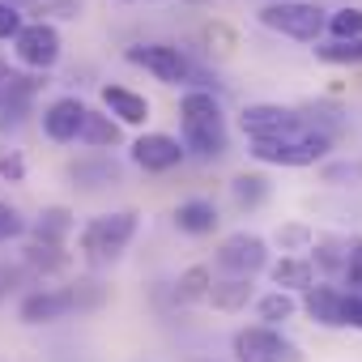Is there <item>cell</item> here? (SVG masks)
I'll return each instance as SVG.
<instances>
[{"label": "cell", "mask_w": 362, "mask_h": 362, "mask_svg": "<svg viewBox=\"0 0 362 362\" xmlns=\"http://www.w3.org/2000/svg\"><path fill=\"white\" fill-rule=\"evenodd\" d=\"M179 128H184V153L192 158H222L230 149V132H226V115L222 103L214 98V90H188L179 98Z\"/></svg>", "instance_id": "cell-1"}, {"label": "cell", "mask_w": 362, "mask_h": 362, "mask_svg": "<svg viewBox=\"0 0 362 362\" xmlns=\"http://www.w3.org/2000/svg\"><path fill=\"white\" fill-rule=\"evenodd\" d=\"M136 235V214L132 209H115V214H98L81 226V256L90 264H115L128 243Z\"/></svg>", "instance_id": "cell-2"}, {"label": "cell", "mask_w": 362, "mask_h": 362, "mask_svg": "<svg viewBox=\"0 0 362 362\" xmlns=\"http://www.w3.org/2000/svg\"><path fill=\"white\" fill-rule=\"evenodd\" d=\"M328 22V9L311 5V0H273V5L260 9V26L294 39V43H320Z\"/></svg>", "instance_id": "cell-3"}, {"label": "cell", "mask_w": 362, "mask_h": 362, "mask_svg": "<svg viewBox=\"0 0 362 362\" xmlns=\"http://www.w3.org/2000/svg\"><path fill=\"white\" fill-rule=\"evenodd\" d=\"M332 141H324L320 132H303V136H286V141H247V153L264 166H315L320 158H328Z\"/></svg>", "instance_id": "cell-4"}, {"label": "cell", "mask_w": 362, "mask_h": 362, "mask_svg": "<svg viewBox=\"0 0 362 362\" xmlns=\"http://www.w3.org/2000/svg\"><path fill=\"white\" fill-rule=\"evenodd\" d=\"M124 60L136 64V69H145L162 86H188V81H197V64L179 47H170V43H136V47L124 52Z\"/></svg>", "instance_id": "cell-5"}, {"label": "cell", "mask_w": 362, "mask_h": 362, "mask_svg": "<svg viewBox=\"0 0 362 362\" xmlns=\"http://www.w3.org/2000/svg\"><path fill=\"white\" fill-rule=\"evenodd\" d=\"M230 349H235L239 362H307L303 349L281 328H264V324L239 328L235 341H230Z\"/></svg>", "instance_id": "cell-6"}, {"label": "cell", "mask_w": 362, "mask_h": 362, "mask_svg": "<svg viewBox=\"0 0 362 362\" xmlns=\"http://www.w3.org/2000/svg\"><path fill=\"white\" fill-rule=\"evenodd\" d=\"M239 124H243L247 141H286V136L307 132L303 115L294 107H281V103H252V107H243Z\"/></svg>", "instance_id": "cell-7"}, {"label": "cell", "mask_w": 362, "mask_h": 362, "mask_svg": "<svg viewBox=\"0 0 362 362\" xmlns=\"http://www.w3.org/2000/svg\"><path fill=\"white\" fill-rule=\"evenodd\" d=\"M60 52H64V43H60V30H56L52 22H26V26L18 30V39H13L18 64H26V69H35V73H47V69L60 60Z\"/></svg>", "instance_id": "cell-8"}, {"label": "cell", "mask_w": 362, "mask_h": 362, "mask_svg": "<svg viewBox=\"0 0 362 362\" xmlns=\"http://www.w3.org/2000/svg\"><path fill=\"white\" fill-rule=\"evenodd\" d=\"M218 269H226L230 277H256L260 269H269V243L252 230H235L222 239L218 247Z\"/></svg>", "instance_id": "cell-9"}, {"label": "cell", "mask_w": 362, "mask_h": 362, "mask_svg": "<svg viewBox=\"0 0 362 362\" xmlns=\"http://www.w3.org/2000/svg\"><path fill=\"white\" fill-rule=\"evenodd\" d=\"M184 145H179V136L170 132H141L132 141V162L149 175H162V170H175L179 162H184Z\"/></svg>", "instance_id": "cell-10"}, {"label": "cell", "mask_w": 362, "mask_h": 362, "mask_svg": "<svg viewBox=\"0 0 362 362\" xmlns=\"http://www.w3.org/2000/svg\"><path fill=\"white\" fill-rule=\"evenodd\" d=\"M86 111H90V107H86L77 94H64V98H56V103L43 107V132H47L52 141L69 145V141L81 136V119H86Z\"/></svg>", "instance_id": "cell-11"}, {"label": "cell", "mask_w": 362, "mask_h": 362, "mask_svg": "<svg viewBox=\"0 0 362 362\" xmlns=\"http://www.w3.org/2000/svg\"><path fill=\"white\" fill-rule=\"evenodd\" d=\"M18 315H22V324H56V320L73 315V298H69V290H47V286H39V290H30V294L18 303Z\"/></svg>", "instance_id": "cell-12"}, {"label": "cell", "mask_w": 362, "mask_h": 362, "mask_svg": "<svg viewBox=\"0 0 362 362\" xmlns=\"http://www.w3.org/2000/svg\"><path fill=\"white\" fill-rule=\"evenodd\" d=\"M303 311L320 328H345V290H337V286H311V290H303Z\"/></svg>", "instance_id": "cell-13"}, {"label": "cell", "mask_w": 362, "mask_h": 362, "mask_svg": "<svg viewBox=\"0 0 362 362\" xmlns=\"http://www.w3.org/2000/svg\"><path fill=\"white\" fill-rule=\"evenodd\" d=\"M103 107L115 115V124H132L141 128L149 119V98L128 90V86H103Z\"/></svg>", "instance_id": "cell-14"}, {"label": "cell", "mask_w": 362, "mask_h": 362, "mask_svg": "<svg viewBox=\"0 0 362 362\" xmlns=\"http://www.w3.org/2000/svg\"><path fill=\"white\" fill-rule=\"evenodd\" d=\"M298 115H303V124H307L311 132H320V136L332 141V145L349 132V119H345V111H341L337 103H303Z\"/></svg>", "instance_id": "cell-15"}, {"label": "cell", "mask_w": 362, "mask_h": 362, "mask_svg": "<svg viewBox=\"0 0 362 362\" xmlns=\"http://www.w3.org/2000/svg\"><path fill=\"white\" fill-rule=\"evenodd\" d=\"M175 226L184 230V235H192V239L214 235V230H218V205H214V201H205V197L179 201V209H175Z\"/></svg>", "instance_id": "cell-16"}, {"label": "cell", "mask_w": 362, "mask_h": 362, "mask_svg": "<svg viewBox=\"0 0 362 362\" xmlns=\"http://www.w3.org/2000/svg\"><path fill=\"white\" fill-rule=\"evenodd\" d=\"M73 209H64V205H47L35 222H30V239L35 243H52V247H64V239L73 235Z\"/></svg>", "instance_id": "cell-17"}, {"label": "cell", "mask_w": 362, "mask_h": 362, "mask_svg": "<svg viewBox=\"0 0 362 362\" xmlns=\"http://www.w3.org/2000/svg\"><path fill=\"white\" fill-rule=\"evenodd\" d=\"M73 264V256L64 252V247H52V243H26V252H22V269L30 273V277H52V273H64Z\"/></svg>", "instance_id": "cell-18"}, {"label": "cell", "mask_w": 362, "mask_h": 362, "mask_svg": "<svg viewBox=\"0 0 362 362\" xmlns=\"http://www.w3.org/2000/svg\"><path fill=\"white\" fill-rule=\"evenodd\" d=\"M269 277L277 290H311L315 286V264L307 256H281L277 264H269Z\"/></svg>", "instance_id": "cell-19"}, {"label": "cell", "mask_w": 362, "mask_h": 362, "mask_svg": "<svg viewBox=\"0 0 362 362\" xmlns=\"http://www.w3.org/2000/svg\"><path fill=\"white\" fill-rule=\"evenodd\" d=\"M269 192H273V184H269V175H260V170H239L230 179V201L239 209H260L269 201Z\"/></svg>", "instance_id": "cell-20"}, {"label": "cell", "mask_w": 362, "mask_h": 362, "mask_svg": "<svg viewBox=\"0 0 362 362\" xmlns=\"http://www.w3.org/2000/svg\"><path fill=\"white\" fill-rule=\"evenodd\" d=\"M69 175H73V184H77V188H86V192H94V188L115 184V179H119V170H115V162H111V158H81V162H73V166H69Z\"/></svg>", "instance_id": "cell-21"}, {"label": "cell", "mask_w": 362, "mask_h": 362, "mask_svg": "<svg viewBox=\"0 0 362 362\" xmlns=\"http://www.w3.org/2000/svg\"><path fill=\"white\" fill-rule=\"evenodd\" d=\"M77 141H86L90 149H115V145H119V124H115L107 111H86Z\"/></svg>", "instance_id": "cell-22"}, {"label": "cell", "mask_w": 362, "mask_h": 362, "mask_svg": "<svg viewBox=\"0 0 362 362\" xmlns=\"http://www.w3.org/2000/svg\"><path fill=\"white\" fill-rule=\"evenodd\" d=\"M205 303H214L218 311H243L252 303V281L247 277H222V281L209 286V298Z\"/></svg>", "instance_id": "cell-23"}, {"label": "cell", "mask_w": 362, "mask_h": 362, "mask_svg": "<svg viewBox=\"0 0 362 362\" xmlns=\"http://www.w3.org/2000/svg\"><path fill=\"white\" fill-rule=\"evenodd\" d=\"M209 286H214V269L209 264H188L175 281V298L179 303H201V298H209Z\"/></svg>", "instance_id": "cell-24"}, {"label": "cell", "mask_w": 362, "mask_h": 362, "mask_svg": "<svg viewBox=\"0 0 362 362\" xmlns=\"http://www.w3.org/2000/svg\"><path fill=\"white\" fill-rule=\"evenodd\" d=\"M320 184L328 188H358L362 184V158H332L320 166Z\"/></svg>", "instance_id": "cell-25"}, {"label": "cell", "mask_w": 362, "mask_h": 362, "mask_svg": "<svg viewBox=\"0 0 362 362\" xmlns=\"http://www.w3.org/2000/svg\"><path fill=\"white\" fill-rule=\"evenodd\" d=\"M294 311H298V303H294V294H286V290H273V294H264V298L256 303V315H260L264 328H281Z\"/></svg>", "instance_id": "cell-26"}, {"label": "cell", "mask_w": 362, "mask_h": 362, "mask_svg": "<svg viewBox=\"0 0 362 362\" xmlns=\"http://www.w3.org/2000/svg\"><path fill=\"white\" fill-rule=\"evenodd\" d=\"M324 30L332 35V43H349V39H362V9H358V5H345V9L328 13Z\"/></svg>", "instance_id": "cell-27"}, {"label": "cell", "mask_w": 362, "mask_h": 362, "mask_svg": "<svg viewBox=\"0 0 362 362\" xmlns=\"http://www.w3.org/2000/svg\"><path fill=\"white\" fill-rule=\"evenodd\" d=\"M64 290H69V298H73V311H94V307L107 303V286H98L94 277H77V281L64 286Z\"/></svg>", "instance_id": "cell-28"}, {"label": "cell", "mask_w": 362, "mask_h": 362, "mask_svg": "<svg viewBox=\"0 0 362 362\" xmlns=\"http://www.w3.org/2000/svg\"><path fill=\"white\" fill-rule=\"evenodd\" d=\"M311 247H315V264H320V269H328V273H341V269H345V247H349V239H332V235H328V239H315Z\"/></svg>", "instance_id": "cell-29"}, {"label": "cell", "mask_w": 362, "mask_h": 362, "mask_svg": "<svg viewBox=\"0 0 362 362\" xmlns=\"http://www.w3.org/2000/svg\"><path fill=\"white\" fill-rule=\"evenodd\" d=\"M315 56L324 64H362V39H349V43H315Z\"/></svg>", "instance_id": "cell-30"}, {"label": "cell", "mask_w": 362, "mask_h": 362, "mask_svg": "<svg viewBox=\"0 0 362 362\" xmlns=\"http://www.w3.org/2000/svg\"><path fill=\"white\" fill-rule=\"evenodd\" d=\"M311 243H315V235H311L307 226H298V222H290V226L277 230V247H281V252L303 256V252H311Z\"/></svg>", "instance_id": "cell-31"}, {"label": "cell", "mask_w": 362, "mask_h": 362, "mask_svg": "<svg viewBox=\"0 0 362 362\" xmlns=\"http://www.w3.org/2000/svg\"><path fill=\"white\" fill-rule=\"evenodd\" d=\"M341 277H345V286H354V294H362V239H349Z\"/></svg>", "instance_id": "cell-32"}, {"label": "cell", "mask_w": 362, "mask_h": 362, "mask_svg": "<svg viewBox=\"0 0 362 362\" xmlns=\"http://www.w3.org/2000/svg\"><path fill=\"white\" fill-rule=\"evenodd\" d=\"M18 235H26V218H22L9 201H0V243H9V239H18Z\"/></svg>", "instance_id": "cell-33"}, {"label": "cell", "mask_w": 362, "mask_h": 362, "mask_svg": "<svg viewBox=\"0 0 362 362\" xmlns=\"http://www.w3.org/2000/svg\"><path fill=\"white\" fill-rule=\"evenodd\" d=\"M0 179L5 184H22L26 179V158L18 149H0Z\"/></svg>", "instance_id": "cell-34"}, {"label": "cell", "mask_w": 362, "mask_h": 362, "mask_svg": "<svg viewBox=\"0 0 362 362\" xmlns=\"http://www.w3.org/2000/svg\"><path fill=\"white\" fill-rule=\"evenodd\" d=\"M22 26H26L22 22V9H13L9 0H0V43H13Z\"/></svg>", "instance_id": "cell-35"}, {"label": "cell", "mask_w": 362, "mask_h": 362, "mask_svg": "<svg viewBox=\"0 0 362 362\" xmlns=\"http://www.w3.org/2000/svg\"><path fill=\"white\" fill-rule=\"evenodd\" d=\"M345 324L362 328V294H345Z\"/></svg>", "instance_id": "cell-36"}]
</instances>
